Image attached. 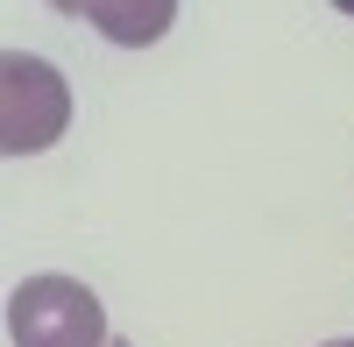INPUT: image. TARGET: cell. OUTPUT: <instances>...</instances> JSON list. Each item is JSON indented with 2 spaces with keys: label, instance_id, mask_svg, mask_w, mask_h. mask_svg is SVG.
<instances>
[{
  "label": "cell",
  "instance_id": "1",
  "mask_svg": "<svg viewBox=\"0 0 354 347\" xmlns=\"http://www.w3.org/2000/svg\"><path fill=\"white\" fill-rule=\"evenodd\" d=\"M71 128V85L64 71L36 50L0 57V149L8 156H43Z\"/></svg>",
  "mask_w": 354,
  "mask_h": 347
},
{
  "label": "cell",
  "instance_id": "2",
  "mask_svg": "<svg viewBox=\"0 0 354 347\" xmlns=\"http://www.w3.org/2000/svg\"><path fill=\"white\" fill-rule=\"evenodd\" d=\"M8 340L15 347H106V305L78 276H21L8 298Z\"/></svg>",
  "mask_w": 354,
  "mask_h": 347
},
{
  "label": "cell",
  "instance_id": "3",
  "mask_svg": "<svg viewBox=\"0 0 354 347\" xmlns=\"http://www.w3.org/2000/svg\"><path fill=\"white\" fill-rule=\"evenodd\" d=\"M85 21H93L106 43H121V50H149V43L170 36L177 0H85Z\"/></svg>",
  "mask_w": 354,
  "mask_h": 347
},
{
  "label": "cell",
  "instance_id": "4",
  "mask_svg": "<svg viewBox=\"0 0 354 347\" xmlns=\"http://www.w3.org/2000/svg\"><path fill=\"white\" fill-rule=\"evenodd\" d=\"M50 8H57V15H85V0H50Z\"/></svg>",
  "mask_w": 354,
  "mask_h": 347
},
{
  "label": "cell",
  "instance_id": "5",
  "mask_svg": "<svg viewBox=\"0 0 354 347\" xmlns=\"http://www.w3.org/2000/svg\"><path fill=\"white\" fill-rule=\"evenodd\" d=\"M333 8H340V15H354V0H333Z\"/></svg>",
  "mask_w": 354,
  "mask_h": 347
},
{
  "label": "cell",
  "instance_id": "6",
  "mask_svg": "<svg viewBox=\"0 0 354 347\" xmlns=\"http://www.w3.org/2000/svg\"><path fill=\"white\" fill-rule=\"evenodd\" d=\"M326 347H354V340H326Z\"/></svg>",
  "mask_w": 354,
  "mask_h": 347
},
{
  "label": "cell",
  "instance_id": "7",
  "mask_svg": "<svg viewBox=\"0 0 354 347\" xmlns=\"http://www.w3.org/2000/svg\"><path fill=\"white\" fill-rule=\"evenodd\" d=\"M106 347H128V340H106Z\"/></svg>",
  "mask_w": 354,
  "mask_h": 347
}]
</instances>
